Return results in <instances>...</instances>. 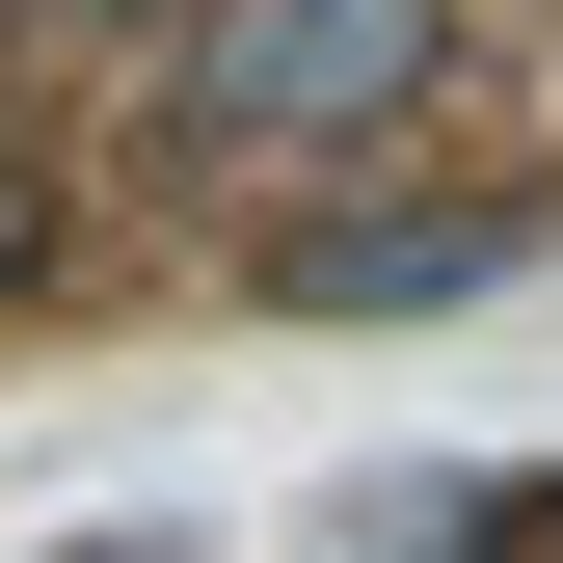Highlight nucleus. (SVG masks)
Returning a JSON list of instances; mask_svg holds the SVG:
<instances>
[{"label":"nucleus","instance_id":"nucleus-5","mask_svg":"<svg viewBox=\"0 0 563 563\" xmlns=\"http://www.w3.org/2000/svg\"><path fill=\"white\" fill-rule=\"evenodd\" d=\"M54 563H188V537H54Z\"/></svg>","mask_w":563,"mask_h":563},{"label":"nucleus","instance_id":"nucleus-4","mask_svg":"<svg viewBox=\"0 0 563 563\" xmlns=\"http://www.w3.org/2000/svg\"><path fill=\"white\" fill-rule=\"evenodd\" d=\"M27 27H81V54H108V27H134V0H27Z\"/></svg>","mask_w":563,"mask_h":563},{"label":"nucleus","instance_id":"nucleus-2","mask_svg":"<svg viewBox=\"0 0 563 563\" xmlns=\"http://www.w3.org/2000/svg\"><path fill=\"white\" fill-rule=\"evenodd\" d=\"M483 268H537V216H349L296 296H322V322H402V296H483Z\"/></svg>","mask_w":563,"mask_h":563},{"label":"nucleus","instance_id":"nucleus-3","mask_svg":"<svg viewBox=\"0 0 563 563\" xmlns=\"http://www.w3.org/2000/svg\"><path fill=\"white\" fill-rule=\"evenodd\" d=\"M54 268V162H27V108H0V296Z\"/></svg>","mask_w":563,"mask_h":563},{"label":"nucleus","instance_id":"nucleus-1","mask_svg":"<svg viewBox=\"0 0 563 563\" xmlns=\"http://www.w3.org/2000/svg\"><path fill=\"white\" fill-rule=\"evenodd\" d=\"M430 54H456V0H162L188 162H242V188H322V162H376V134L430 108Z\"/></svg>","mask_w":563,"mask_h":563}]
</instances>
